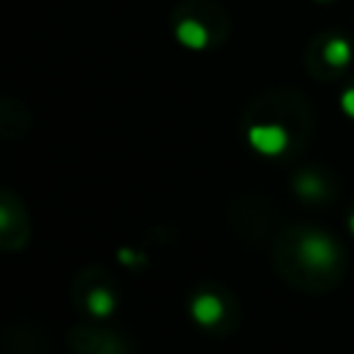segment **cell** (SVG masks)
<instances>
[{
    "mask_svg": "<svg viewBox=\"0 0 354 354\" xmlns=\"http://www.w3.org/2000/svg\"><path fill=\"white\" fill-rule=\"evenodd\" d=\"M174 39H177L185 50H205V47L210 44V33H207V28H205L199 19H194V17H185V19L177 22V28H174Z\"/></svg>",
    "mask_w": 354,
    "mask_h": 354,
    "instance_id": "3",
    "label": "cell"
},
{
    "mask_svg": "<svg viewBox=\"0 0 354 354\" xmlns=\"http://www.w3.org/2000/svg\"><path fill=\"white\" fill-rule=\"evenodd\" d=\"M86 307H88V313H91L94 318H108V315L116 310V299H113V293H111V290L97 288V290H91V293H88Z\"/></svg>",
    "mask_w": 354,
    "mask_h": 354,
    "instance_id": "6",
    "label": "cell"
},
{
    "mask_svg": "<svg viewBox=\"0 0 354 354\" xmlns=\"http://www.w3.org/2000/svg\"><path fill=\"white\" fill-rule=\"evenodd\" d=\"M246 141L254 152L266 155V158H277L288 149V130L282 124H249L246 130Z\"/></svg>",
    "mask_w": 354,
    "mask_h": 354,
    "instance_id": "2",
    "label": "cell"
},
{
    "mask_svg": "<svg viewBox=\"0 0 354 354\" xmlns=\"http://www.w3.org/2000/svg\"><path fill=\"white\" fill-rule=\"evenodd\" d=\"M324 61L329 66H346L351 61V44L348 39L343 36H332L326 44H324Z\"/></svg>",
    "mask_w": 354,
    "mask_h": 354,
    "instance_id": "5",
    "label": "cell"
},
{
    "mask_svg": "<svg viewBox=\"0 0 354 354\" xmlns=\"http://www.w3.org/2000/svg\"><path fill=\"white\" fill-rule=\"evenodd\" d=\"M119 260H122V263H127V266H133V263L138 260V254H136V252H130V249H119Z\"/></svg>",
    "mask_w": 354,
    "mask_h": 354,
    "instance_id": "9",
    "label": "cell"
},
{
    "mask_svg": "<svg viewBox=\"0 0 354 354\" xmlns=\"http://www.w3.org/2000/svg\"><path fill=\"white\" fill-rule=\"evenodd\" d=\"M299 257H301L310 268L326 271V268H332V266L337 263V243H335L326 232L313 230V232H307V235L301 238V243H299Z\"/></svg>",
    "mask_w": 354,
    "mask_h": 354,
    "instance_id": "1",
    "label": "cell"
},
{
    "mask_svg": "<svg viewBox=\"0 0 354 354\" xmlns=\"http://www.w3.org/2000/svg\"><path fill=\"white\" fill-rule=\"evenodd\" d=\"M324 183H321V177H315V174H299L296 177V194L301 196V199H321L324 196Z\"/></svg>",
    "mask_w": 354,
    "mask_h": 354,
    "instance_id": "7",
    "label": "cell"
},
{
    "mask_svg": "<svg viewBox=\"0 0 354 354\" xmlns=\"http://www.w3.org/2000/svg\"><path fill=\"white\" fill-rule=\"evenodd\" d=\"M340 111H343L348 119H354V86H348V88L340 94Z\"/></svg>",
    "mask_w": 354,
    "mask_h": 354,
    "instance_id": "8",
    "label": "cell"
},
{
    "mask_svg": "<svg viewBox=\"0 0 354 354\" xmlns=\"http://www.w3.org/2000/svg\"><path fill=\"white\" fill-rule=\"evenodd\" d=\"M348 230H351V235H354V213L348 216Z\"/></svg>",
    "mask_w": 354,
    "mask_h": 354,
    "instance_id": "10",
    "label": "cell"
},
{
    "mask_svg": "<svg viewBox=\"0 0 354 354\" xmlns=\"http://www.w3.org/2000/svg\"><path fill=\"white\" fill-rule=\"evenodd\" d=\"M224 307H221V299L213 296V293H196L191 299V318L199 324V326H213L218 318H221Z\"/></svg>",
    "mask_w": 354,
    "mask_h": 354,
    "instance_id": "4",
    "label": "cell"
}]
</instances>
